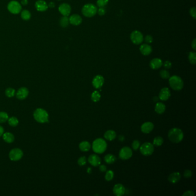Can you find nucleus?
Listing matches in <instances>:
<instances>
[{"label":"nucleus","instance_id":"nucleus-1","mask_svg":"<svg viewBox=\"0 0 196 196\" xmlns=\"http://www.w3.org/2000/svg\"><path fill=\"white\" fill-rule=\"evenodd\" d=\"M183 132L178 128H172L168 133V137L172 143H178L181 142L183 139Z\"/></svg>","mask_w":196,"mask_h":196},{"label":"nucleus","instance_id":"nucleus-2","mask_svg":"<svg viewBox=\"0 0 196 196\" xmlns=\"http://www.w3.org/2000/svg\"><path fill=\"white\" fill-rule=\"evenodd\" d=\"M34 120L39 123H49V114L48 112L42 108H37L34 111Z\"/></svg>","mask_w":196,"mask_h":196},{"label":"nucleus","instance_id":"nucleus-3","mask_svg":"<svg viewBox=\"0 0 196 196\" xmlns=\"http://www.w3.org/2000/svg\"><path fill=\"white\" fill-rule=\"evenodd\" d=\"M93 150L97 154H103L107 148V142L101 138H98L94 140L92 144Z\"/></svg>","mask_w":196,"mask_h":196},{"label":"nucleus","instance_id":"nucleus-4","mask_svg":"<svg viewBox=\"0 0 196 196\" xmlns=\"http://www.w3.org/2000/svg\"><path fill=\"white\" fill-rule=\"evenodd\" d=\"M169 84L173 90L180 91L183 87V81L181 78L177 75H173L169 78Z\"/></svg>","mask_w":196,"mask_h":196},{"label":"nucleus","instance_id":"nucleus-5","mask_svg":"<svg viewBox=\"0 0 196 196\" xmlns=\"http://www.w3.org/2000/svg\"><path fill=\"white\" fill-rule=\"evenodd\" d=\"M82 13L87 17H92L97 13V8L92 4H88L83 6L82 9Z\"/></svg>","mask_w":196,"mask_h":196},{"label":"nucleus","instance_id":"nucleus-6","mask_svg":"<svg viewBox=\"0 0 196 196\" xmlns=\"http://www.w3.org/2000/svg\"><path fill=\"white\" fill-rule=\"evenodd\" d=\"M141 154L144 156H150L152 155L154 151V146L152 143L146 142L143 143L140 148Z\"/></svg>","mask_w":196,"mask_h":196},{"label":"nucleus","instance_id":"nucleus-7","mask_svg":"<svg viewBox=\"0 0 196 196\" xmlns=\"http://www.w3.org/2000/svg\"><path fill=\"white\" fill-rule=\"evenodd\" d=\"M23 157V152L20 148L12 149L9 154V157L12 161L16 162L20 160Z\"/></svg>","mask_w":196,"mask_h":196},{"label":"nucleus","instance_id":"nucleus-8","mask_svg":"<svg viewBox=\"0 0 196 196\" xmlns=\"http://www.w3.org/2000/svg\"><path fill=\"white\" fill-rule=\"evenodd\" d=\"M8 9L13 14H18L21 11L22 7L17 1H12L8 5Z\"/></svg>","mask_w":196,"mask_h":196},{"label":"nucleus","instance_id":"nucleus-9","mask_svg":"<svg viewBox=\"0 0 196 196\" xmlns=\"http://www.w3.org/2000/svg\"><path fill=\"white\" fill-rule=\"evenodd\" d=\"M131 40L135 44H141L143 41L142 34L139 31H134L131 34Z\"/></svg>","mask_w":196,"mask_h":196},{"label":"nucleus","instance_id":"nucleus-10","mask_svg":"<svg viewBox=\"0 0 196 196\" xmlns=\"http://www.w3.org/2000/svg\"><path fill=\"white\" fill-rule=\"evenodd\" d=\"M132 156V151L128 147L122 148L119 152V157L122 160H127Z\"/></svg>","mask_w":196,"mask_h":196},{"label":"nucleus","instance_id":"nucleus-11","mask_svg":"<svg viewBox=\"0 0 196 196\" xmlns=\"http://www.w3.org/2000/svg\"><path fill=\"white\" fill-rule=\"evenodd\" d=\"M59 12L64 16H69L71 13V6L69 4L63 3L59 6Z\"/></svg>","mask_w":196,"mask_h":196},{"label":"nucleus","instance_id":"nucleus-12","mask_svg":"<svg viewBox=\"0 0 196 196\" xmlns=\"http://www.w3.org/2000/svg\"><path fill=\"white\" fill-rule=\"evenodd\" d=\"M29 95V90L27 88L22 87L19 89L16 93V97L20 100H23Z\"/></svg>","mask_w":196,"mask_h":196},{"label":"nucleus","instance_id":"nucleus-13","mask_svg":"<svg viewBox=\"0 0 196 196\" xmlns=\"http://www.w3.org/2000/svg\"><path fill=\"white\" fill-rule=\"evenodd\" d=\"M104 83V78L102 75H96L92 81V84L94 88L96 89H100L103 85Z\"/></svg>","mask_w":196,"mask_h":196},{"label":"nucleus","instance_id":"nucleus-14","mask_svg":"<svg viewBox=\"0 0 196 196\" xmlns=\"http://www.w3.org/2000/svg\"><path fill=\"white\" fill-rule=\"evenodd\" d=\"M113 193L117 196H122L124 195L125 193V187L121 183H118L115 185L113 189Z\"/></svg>","mask_w":196,"mask_h":196},{"label":"nucleus","instance_id":"nucleus-15","mask_svg":"<svg viewBox=\"0 0 196 196\" xmlns=\"http://www.w3.org/2000/svg\"><path fill=\"white\" fill-rule=\"evenodd\" d=\"M88 162L93 166L97 167L101 164V158L96 154H92L88 158Z\"/></svg>","mask_w":196,"mask_h":196},{"label":"nucleus","instance_id":"nucleus-16","mask_svg":"<svg viewBox=\"0 0 196 196\" xmlns=\"http://www.w3.org/2000/svg\"><path fill=\"white\" fill-rule=\"evenodd\" d=\"M171 96V93L169 89L164 88L162 89L159 94V98L162 101H167Z\"/></svg>","mask_w":196,"mask_h":196},{"label":"nucleus","instance_id":"nucleus-17","mask_svg":"<svg viewBox=\"0 0 196 196\" xmlns=\"http://www.w3.org/2000/svg\"><path fill=\"white\" fill-rule=\"evenodd\" d=\"M69 22L71 24L77 26V25H79L82 23V19L79 15H77V14H74L70 17Z\"/></svg>","mask_w":196,"mask_h":196},{"label":"nucleus","instance_id":"nucleus-18","mask_svg":"<svg viewBox=\"0 0 196 196\" xmlns=\"http://www.w3.org/2000/svg\"><path fill=\"white\" fill-rule=\"evenodd\" d=\"M35 7L39 12H44L48 9V5L44 0H38L35 3Z\"/></svg>","mask_w":196,"mask_h":196},{"label":"nucleus","instance_id":"nucleus-19","mask_svg":"<svg viewBox=\"0 0 196 196\" xmlns=\"http://www.w3.org/2000/svg\"><path fill=\"white\" fill-rule=\"evenodd\" d=\"M181 176L179 172H174L171 173L168 177V180L172 183H176L181 180Z\"/></svg>","mask_w":196,"mask_h":196},{"label":"nucleus","instance_id":"nucleus-20","mask_svg":"<svg viewBox=\"0 0 196 196\" xmlns=\"http://www.w3.org/2000/svg\"><path fill=\"white\" fill-rule=\"evenodd\" d=\"M154 127V124L151 122L143 123L141 126V131L144 133H149L153 130Z\"/></svg>","mask_w":196,"mask_h":196},{"label":"nucleus","instance_id":"nucleus-21","mask_svg":"<svg viewBox=\"0 0 196 196\" xmlns=\"http://www.w3.org/2000/svg\"><path fill=\"white\" fill-rule=\"evenodd\" d=\"M162 65H163L162 60L159 58H154L152 59L150 64V67L154 70L159 69Z\"/></svg>","mask_w":196,"mask_h":196},{"label":"nucleus","instance_id":"nucleus-22","mask_svg":"<svg viewBox=\"0 0 196 196\" xmlns=\"http://www.w3.org/2000/svg\"><path fill=\"white\" fill-rule=\"evenodd\" d=\"M152 47L148 44H143L140 47V51L143 55L147 56L151 53Z\"/></svg>","mask_w":196,"mask_h":196},{"label":"nucleus","instance_id":"nucleus-23","mask_svg":"<svg viewBox=\"0 0 196 196\" xmlns=\"http://www.w3.org/2000/svg\"><path fill=\"white\" fill-rule=\"evenodd\" d=\"M2 138L5 142L8 143H12L15 141V136L12 133H4L2 135Z\"/></svg>","mask_w":196,"mask_h":196},{"label":"nucleus","instance_id":"nucleus-24","mask_svg":"<svg viewBox=\"0 0 196 196\" xmlns=\"http://www.w3.org/2000/svg\"><path fill=\"white\" fill-rule=\"evenodd\" d=\"M104 137L108 140L112 141L116 137V133L113 130H108L104 133Z\"/></svg>","mask_w":196,"mask_h":196},{"label":"nucleus","instance_id":"nucleus-25","mask_svg":"<svg viewBox=\"0 0 196 196\" xmlns=\"http://www.w3.org/2000/svg\"><path fill=\"white\" fill-rule=\"evenodd\" d=\"M79 148L82 151L88 152L91 148V145L90 143L88 141H83L80 143L79 145Z\"/></svg>","mask_w":196,"mask_h":196},{"label":"nucleus","instance_id":"nucleus-26","mask_svg":"<svg viewBox=\"0 0 196 196\" xmlns=\"http://www.w3.org/2000/svg\"><path fill=\"white\" fill-rule=\"evenodd\" d=\"M165 110H166V106L164 103H158L155 105V111L158 114H161L165 112Z\"/></svg>","mask_w":196,"mask_h":196},{"label":"nucleus","instance_id":"nucleus-27","mask_svg":"<svg viewBox=\"0 0 196 196\" xmlns=\"http://www.w3.org/2000/svg\"><path fill=\"white\" fill-rule=\"evenodd\" d=\"M104 161L108 164H112L116 162V158L112 154H107L104 157Z\"/></svg>","mask_w":196,"mask_h":196},{"label":"nucleus","instance_id":"nucleus-28","mask_svg":"<svg viewBox=\"0 0 196 196\" xmlns=\"http://www.w3.org/2000/svg\"><path fill=\"white\" fill-rule=\"evenodd\" d=\"M8 121L9 125H10V126H12V127H14L17 126L19 123V121L18 118L15 116L9 118Z\"/></svg>","mask_w":196,"mask_h":196},{"label":"nucleus","instance_id":"nucleus-29","mask_svg":"<svg viewBox=\"0 0 196 196\" xmlns=\"http://www.w3.org/2000/svg\"><path fill=\"white\" fill-rule=\"evenodd\" d=\"M69 18H68V16H63L62 17H61L60 20V25L66 28L69 25Z\"/></svg>","mask_w":196,"mask_h":196},{"label":"nucleus","instance_id":"nucleus-30","mask_svg":"<svg viewBox=\"0 0 196 196\" xmlns=\"http://www.w3.org/2000/svg\"><path fill=\"white\" fill-rule=\"evenodd\" d=\"M101 98V94L98 91H94L93 92L92 96H91V99L93 101V102H98L100 101Z\"/></svg>","mask_w":196,"mask_h":196},{"label":"nucleus","instance_id":"nucleus-31","mask_svg":"<svg viewBox=\"0 0 196 196\" xmlns=\"http://www.w3.org/2000/svg\"><path fill=\"white\" fill-rule=\"evenodd\" d=\"M21 17L24 20H29L31 19V14L30 11L25 9L21 12Z\"/></svg>","mask_w":196,"mask_h":196},{"label":"nucleus","instance_id":"nucleus-32","mask_svg":"<svg viewBox=\"0 0 196 196\" xmlns=\"http://www.w3.org/2000/svg\"><path fill=\"white\" fill-rule=\"evenodd\" d=\"M163 143V139L161 136H157L154 139L153 145L158 147V146H162Z\"/></svg>","mask_w":196,"mask_h":196},{"label":"nucleus","instance_id":"nucleus-33","mask_svg":"<svg viewBox=\"0 0 196 196\" xmlns=\"http://www.w3.org/2000/svg\"><path fill=\"white\" fill-rule=\"evenodd\" d=\"M9 116L8 113L5 112H0V123H4L8 121Z\"/></svg>","mask_w":196,"mask_h":196},{"label":"nucleus","instance_id":"nucleus-34","mask_svg":"<svg viewBox=\"0 0 196 196\" xmlns=\"http://www.w3.org/2000/svg\"><path fill=\"white\" fill-rule=\"evenodd\" d=\"M5 95L8 97H9V98L14 97V96L15 95V89L12 88L6 89L5 90Z\"/></svg>","mask_w":196,"mask_h":196},{"label":"nucleus","instance_id":"nucleus-35","mask_svg":"<svg viewBox=\"0 0 196 196\" xmlns=\"http://www.w3.org/2000/svg\"><path fill=\"white\" fill-rule=\"evenodd\" d=\"M114 177V172L112 170H108L106 172L105 176V178L107 181H110L113 180Z\"/></svg>","mask_w":196,"mask_h":196},{"label":"nucleus","instance_id":"nucleus-36","mask_svg":"<svg viewBox=\"0 0 196 196\" xmlns=\"http://www.w3.org/2000/svg\"><path fill=\"white\" fill-rule=\"evenodd\" d=\"M189 60L192 64H195L196 63V54L194 52H191L189 55Z\"/></svg>","mask_w":196,"mask_h":196},{"label":"nucleus","instance_id":"nucleus-37","mask_svg":"<svg viewBox=\"0 0 196 196\" xmlns=\"http://www.w3.org/2000/svg\"><path fill=\"white\" fill-rule=\"evenodd\" d=\"M160 75L163 79H169L170 78V73L166 70H162L160 72Z\"/></svg>","mask_w":196,"mask_h":196},{"label":"nucleus","instance_id":"nucleus-38","mask_svg":"<svg viewBox=\"0 0 196 196\" xmlns=\"http://www.w3.org/2000/svg\"><path fill=\"white\" fill-rule=\"evenodd\" d=\"M109 2V0H97V5L99 8L104 7L105 5H107Z\"/></svg>","mask_w":196,"mask_h":196},{"label":"nucleus","instance_id":"nucleus-39","mask_svg":"<svg viewBox=\"0 0 196 196\" xmlns=\"http://www.w3.org/2000/svg\"><path fill=\"white\" fill-rule=\"evenodd\" d=\"M86 163V158L85 157H80L78 159V164L81 166H83Z\"/></svg>","mask_w":196,"mask_h":196},{"label":"nucleus","instance_id":"nucleus-40","mask_svg":"<svg viewBox=\"0 0 196 196\" xmlns=\"http://www.w3.org/2000/svg\"><path fill=\"white\" fill-rule=\"evenodd\" d=\"M140 142L137 140H135L133 142L132 144V148L134 150H137V149L140 147Z\"/></svg>","mask_w":196,"mask_h":196},{"label":"nucleus","instance_id":"nucleus-41","mask_svg":"<svg viewBox=\"0 0 196 196\" xmlns=\"http://www.w3.org/2000/svg\"><path fill=\"white\" fill-rule=\"evenodd\" d=\"M183 176L186 178H189L192 176V172L190 170H186L183 173Z\"/></svg>","mask_w":196,"mask_h":196},{"label":"nucleus","instance_id":"nucleus-42","mask_svg":"<svg viewBox=\"0 0 196 196\" xmlns=\"http://www.w3.org/2000/svg\"><path fill=\"white\" fill-rule=\"evenodd\" d=\"M145 42L147 43V44H150V43H151L153 42V38H152V36L151 35H147L146 37H145Z\"/></svg>","mask_w":196,"mask_h":196},{"label":"nucleus","instance_id":"nucleus-43","mask_svg":"<svg viewBox=\"0 0 196 196\" xmlns=\"http://www.w3.org/2000/svg\"><path fill=\"white\" fill-rule=\"evenodd\" d=\"M163 66L165 69H169L172 67V64L171 62L169 61V60H166L164 62L163 64Z\"/></svg>","mask_w":196,"mask_h":196},{"label":"nucleus","instance_id":"nucleus-44","mask_svg":"<svg viewBox=\"0 0 196 196\" xmlns=\"http://www.w3.org/2000/svg\"><path fill=\"white\" fill-rule=\"evenodd\" d=\"M190 15L192 17H193L194 19H196V9L195 8H191L190 9Z\"/></svg>","mask_w":196,"mask_h":196},{"label":"nucleus","instance_id":"nucleus-45","mask_svg":"<svg viewBox=\"0 0 196 196\" xmlns=\"http://www.w3.org/2000/svg\"><path fill=\"white\" fill-rule=\"evenodd\" d=\"M97 13L98 15L100 16H103L106 13V10L104 8V7H101V8H100L99 9H97Z\"/></svg>","mask_w":196,"mask_h":196},{"label":"nucleus","instance_id":"nucleus-46","mask_svg":"<svg viewBox=\"0 0 196 196\" xmlns=\"http://www.w3.org/2000/svg\"><path fill=\"white\" fill-rule=\"evenodd\" d=\"M182 196H194V193L192 191H185V193L182 194Z\"/></svg>","mask_w":196,"mask_h":196},{"label":"nucleus","instance_id":"nucleus-47","mask_svg":"<svg viewBox=\"0 0 196 196\" xmlns=\"http://www.w3.org/2000/svg\"><path fill=\"white\" fill-rule=\"evenodd\" d=\"M99 170L101 172H105L107 171V167L104 165H101L99 167Z\"/></svg>","mask_w":196,"mask_h":196},{"label":"nucleus","instance_id":"nucleus-48","mask_svg":"<svg viewBox=\"0 0 196 196\" xmlns=\"http://www.w3.org/2000/svg\"><path fill=\"white\" fill-rule=\"evenodd\" d=\"M191 47H192V48L194 49V50L196 49V39L193 40V41L192 42V43H191Z\"/></svg>","mask_w":196,"mask_h":196},{"label":"nucleus","instance_id":"nucleus-49","mask_svg":"<svg viewBox=\"0 0 196 196\" xmlns=\"http://www.w3.org/2000/svg\"><path fill=\"white\" fill-rule=\"evenodd\" d=\"M4 133V128L2 127V126L0 125V137L1 136H2L3 133Z\"/></svg>","mask_w":196,"mask_h":196},{"label":"nucleus","instance_id":"nucleus-50","mask_svg":"<svg viewBox=\"0 0 196 196\" xmlns=\"http://www.w3.org/2000/svg\"><path fill=\"white\" fill-rule=\"evenodd\" d=\"M118 140H119V141H120L122 142H124V140H125V137L123 135H120L118 136Z\"/></svg>","mask_w":196,"mask_h":196},{"label":"nucleus","instance_id":"nucleus-51","mask_svg":"<svg viewBox=\"0 0 196 196\" xmlns=\"http://www.w3.org/2000/svg\"><path fill=\"white\" fill-rule=\"evenodd\" d=\"M28 0H21V4H22V5H27L28 4Z\"/></svg>","mask_w":196,"mask_h":196},{"label":"nucleus","instance_id":"nucleus-52","mask_svg":"<svg viewBox=\"0 0 196 196\" xmlns=\"http://www.w3.org/2000/svg\"><path fill=\"white\" fill-rule=\"evenodd\" d=\"M48 6L49 7V8H54V6H55V4H54L53 2H49V4L48 5Z\"/></svg>","mask_w":196,"mask_h":196},{"label":"nucleus","instance_id":"nucleus-53","mask_svg":"<svg viewBox=\"0 0 196 196\" xmlns=\"http://www.w3.org/2000/svg\"><path fill=\"white\" fill-rule=\"evenodd\" d=\"M158 100H159V98H158V97H154V98H153L154 101H155V102L158 101Z\"/></svg>","mask_w":196,"mask_h":196},{"label":"nucleus","instance_id":"nucleus-54","mask_svg":"<svg viewBox=\"0 0 196 196\" xmlns=\"http://www.w3.org/2000/svg\"><path fill=\"white\" fill-rule=\"evenodd\" d=\"M87 172H88L89 174H90L92 172V169L90 167H89L88 169Z\"/></svg>","mask_w":196,"mask_h":196}]
</instances>
